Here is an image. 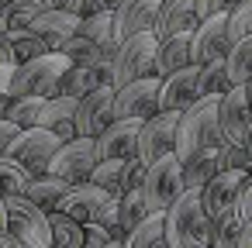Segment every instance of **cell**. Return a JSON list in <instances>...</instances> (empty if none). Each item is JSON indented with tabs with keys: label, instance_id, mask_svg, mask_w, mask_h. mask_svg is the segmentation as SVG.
Instances as JSON below:
<instances>
[{
	"label": "cell",
	"instance_id": "obj_1",
	"mask_svg": "<svg viewBox=\"0 0 252 248\" xmlns=\"http://www.w3.org/2000/svg\"><path fill=\"white\" fill-rule=\"evenodd\" d=\"M221 97H204L197 100L190 110L180 114V128H176V159L187 165L200 155H211L224 145L221 135Z\"/></svg>",
	"mask_w": 252,
	"mask_h": 248
},
{
	"label": "cell",
	"instance_id": "obj_2",
	"mask_svg": "<svg viewBox=\"0 0 252 248\" xmlns=\"http://www.w3.org/2000/svg\"><path fill=\"white\" fill-rule=\"evenodd\" d=\"M69 69H73V66H69V59H66L63 52L32 59V62H25V66L14 69L11 97H14V100H25V97L56 100V97H63V76H66Z\"/></svg>",
	"mask_w": 252,
	"mask_h": 248
},
{
	"label": "cell",
	"instance_id": "obj_3",
	"mask_svg": "<svg viewBox=\"0 0 252 248\" xmlns=\"http://www.w3.org/2000/svg\"><path fill=\"white\" fill-rule=\"evenodd\" d=\"M166 245L169 248H207L211 217L200 203V193H183L166 210Z\"/></svg>",
	"mask_w": 252,
	"mask_h": 248
},
{
	"label": "cell",
	"instance_id": "obj_4",
	"mask_svg": "<svg viewBox=\"0 0 252 248\" xmlns=\"http://www.w3.org/2000/svg\"><path fill=\"white\" fill-rule=\"evenodd\" d=\"M59 214L80 220L83 227L87 224H100L107 231H118V214H121V193H107L94 183H83V186H73L69 196L63 200Z\"/></svg>",
	"mask_w": 252,
	"mask_h": 248
},
{
	"label": "cell",
	"instance_id": "obj_5",
	"mask_svg": "<svg viewBox=\"0 0 252 248\" xmlns=\"http://www.w3.org/2000/svg\"><path fill=\"white\" fill-rule=\"evenodd\" d=\"M156 55H159V42H156L152 31L149 35H135L125 45H118V55L111 62V86L121 90L128 83L156 76Z\"/></svg>",
	"mask_w": 252,
	"mask_h": 248
},
{
	"label": "cell",
	"instance_id": "obj_6",
	"mask_svg": "<svg viewBox=\"0 0 252 248\" xmlns=\"http://www.w3.org/2000/svg\"><path fill=\"white\" fill-rule=\"evenodd\" d=\"M7 234L25 248H56L49 214H42L28 196H7Z\"/></svg>",
	"mask_w": 252,
	"mask_h": 248
},
{
	"label": "cell",
	"instance_id": "obj_7",
	"mask_svg": "<svg viewBox=\"0 0 252 248\" xmlns=\"http://www.w3.org/2000/svg\"><path fill=\"white\" fill-rule=\"evenodd\" d=\"M142 193H145L149 210L166 217V210H169V207H173V203L187 193V186H183V162H180L176 155H166L162 162L149 165Z\"/></svg>",
	"mask_w": 252,
	"mask_h": 248
},
{
	"label": "cell",
	"instance_id": "obj_8",
	"mask_svg": "<svg viewBox=\"0 0 252 248\" xmlns=\"http://www.w3.org/2000/svg\"><path fill=\"white\" fill-rule=\"evenodd\" d=\"M97 162H100V155H97V138H73V141H66V145L56 152V159H52V165H49V176L63 179L66 186H83V183H90Z\"/></svg>",
	"mask_w": 252,
	"mask_h": 248
},
{
	"label": "cell",
	"instance_id": "obj_9",
	"mask_svg": "<svg viewBox=\"0 0 252 248\" xmlns=\"http://www.w3.org/2000/svg\"><path fill=\"white\" fill-rule=\"evenodd\" d=\"M63 145L66 141L56 138L52 131L32 128V131H21V138L11 145V155L7 159H14L18 165H25L32 172V179H42V176H49V165H52V159H56V152Z\"/></svg>",
	"mask_w": 252,
	"mask_h": 248
},
{
	"label": "cell",
	"instance_id": "obj_10",
	"mask_svg": "<svg viewBox=\"0 0 252 248\" xmlns=\"http://www.w3.org/2000/svg\"><path fill=\"white\" fill-rule=\"evenodd\" d=\"M159 90H162L159 76L114 90V121H142V124L152 121L159 114Z\"/></svg>",
	"mask_w": 252,
	"mask_h": 248
},
{
	"label": "cell",
	"instance_id": "obj_11",
	"mask_svg": "<svg viewBox=\"0 0 252 248\" xmlns=\"http://www.w3.org/2000/svg\"><path fill=\"white\" fill-rule=\"evenodd\" d=\"M176 128H180V114L173 110H159L152 121H145L138 135V159L145 165H156L166 155H176Z\"/></svg>",
	"mask_w": 252,
	"mask_h": 248
},
{
	"label": "cell",
	"instance_id": "obj_12",
	"mask_svg": "<svg viewBox=\"0 0 252 248\" xmlns=\"http://www.w3.org/2000/svg\"><path fill=\"white\" fill-rule=\"evenodd\" d=\"M111 124H114V86H100L80 100L76 138H100Z\"/></svg>",
	"mask_w": 252,
	"mask_h": 248
},
{
	"label": "cell",
	"instance_id": "obj_13",
	"mask_svg": "<svg viewBox=\"0 0 252 248\" xmlns=\"http://www.w3.org/2000/svg\"><path fill=\"white\" fill-rule=\"evenodd\" d=\"M249 176H252V172L228 169V172H218V176L204 186L200 203H204V210H207V217H211V220H218V217H224V214L238 210V196H242V186H245V179H249Z\"/></svg>",
	"mask_w": 252,
	"mask_h": 248
},
{
	"label": "cell",
	"instance_id": "obj_14",
	"mask_svg": "<svg viewBox=\"0 0 252 248\" xmlns=\"http://www.w3.org/2000/svg\"><path fill=\"white\" fill-rule=\"evenodd\" d=\"M159 0H125L114 7V42L125 45L135 35H149L159 18Z\"/></svg>",
	"mask_w": 252,
	"mask_h": 248
},
{
	"label": "cell",
	"instance_id": "obj_15",
	"mask_svg": "<svg viewBox=\"0 0 252 248\" xmlns=\"http://www.w3.org/2000/svg\"><path fill=\"white\" fill-rule=\"evenodd\" d=\"M221 135L228 145H238L245 148V138L252 131V104H249V90L245 86H235L228 97H221Z\"/></svg>",
	"mask_w": 252,
	"mask_h": 248
},
{
	"label": "cell",
	"instance_id": "obj_16",
	"mask_svg": "<svg viewBox=\"0 0 252 248\" xmlns=\"http://www.w3.org/2000/svg\"><path fill=\"white\" fill-rule=\"evenodd\" d=\"M80 18H73L69 11H63V7H52V11H45V14H38L35 21H32V35L49 49V52H63L76 35H80Z\"/></svg>",
	"mask_w": 252,
	"mask_h": 248
},
{
	"label": "cell",
	"instance_id": "obj_17",
	"mask_svg": "<svg viewBox=\"0 0 252 248\" xmlns=\"http://www.w3.org/2000/svg\"><path fill=\"white\" fill-rule=\"evenodd\" d=\"M231 49V35H228V14L214 18V21H204L193 38H190V59L193 66H211L218 59H224Z\"/></svg>",
	"mask_w": 252,
	"mask_h": 248
},
{
	"label": "cell",
	"instance_id": "obj_18",
	"mask_svg": "<svg viewBox=\"0 0 252 248\" xmlns=\"http://www.w3.org/2000/svg\"><path fill=\"white\" fill-rule=\"evenodd\" d=\"M200 97V66H190L169 80H162V90H159V110H173V114H183L190 110Z\"/></svg>",
	"mask_w": 252,
	"mask_h": 248
},
{
	"label": "cell",
	"instance_id": "obj_19",
	"mask_svg": "<svg viewBox=\"0 0 252 248\" xmlns=\"http://www.w3.org/2000/svg\"><path fill=\"white\" fill-rule=\"evenodd\" d=\"M200 28L197 14H193V0H162L159 18H156V42H169L176 35H193Z\"/></svg>",
	"mask_w": 252,
	"mask_h": 248
},
{
	"label": "cell",
	"instance_id": "obj_20",
	"mask_svg": "<svg viewBox=\"0 0 252 248\" xmlns=\"http://www.w3.org/2000/svg\"><path fill=\"white\" fill-rule=\"evenodd\" d=\"M138 135H142V121H114L100 138H97V155L104 159H118L128 162L138 155Z\"/></svg>",
	"mask_w": 252,
	"mask_h": 248
},
{
	"label": "cell",
	"instance_id": "obj_21",
	"mask_svg": "<svg viewBox=\"0 0 252 248\" xmlns=\"http://www.w3.org/2000/svg\"><path fill=\"white\" fill-rule=\"evenodd\" d=\"M76 110H80V100H69V97L45 100V110H42V124L38 128L52 131L63 141H73L76 138Z\"/></svg>",
	"mask_w": 252,
	"mask_h": 248
},
{
	"label": "cell",
	"instance_id": "obj_22",
	"mask_svg": "<svg viewBox=\"0 0 252 248\" xmlns=\"http://www.w3.org/2000/svg\"><path fill=\"white\" fill-rule=\"evenodd\" d=\"M190 38L193 35H176L169 42H159V55H156V76L159 80H169V76H176V73H183V69L193 66V59H190Z\"/></svg>",
	"mask_w": 252,
	"mask_h": 248
},
{
	"label": "cell",
	"instance_id": "obj_23",
	"mask_svg": "<svg viewBox=\"0 0 252 248\" xmlns=\"http://www.w3.org/2000/svg\"><path fill=\"white\" fill-rule=\"evenodd\" d=\"M69 190L73 186H66L63 179H56V176H42V179H32V186H28V200L42 210V214H56L59 207H63V200L69 196Z\"/></svg>",
	"mask_w": 252,
	"mask_h": 248
},
{
	"label": "cell",
	"instance_id": "obj_24",
	"mask_svg": "<svg viewBox=\"0 0 252 248\" xmlns=\"http://www.w3.org/2000/svg\"><path fill=\"white\" fill-rule=\"evenodd\" d=\"M80 38L94 42V45L104 49L107 55H118V42H114V7L104 11V14H97V18H90V21H83V25H80Z\"/></svg>",
	"mask_w": 252,
	"mask_h": 248
},
{
	"label": "cell",
	"instance_id": "obj_25",
	"mask_svg": "<svg viewBox=\"0 0 252 248\" xmlns=\"http://www.w3.org/2000/svg\"><path fill=\"white\" fill-rule=\"evenodd\" d=\"M218 172H221L218 152H211V155H200V159L187 162V165H183V186H187V193H204V186H207Z\"/></svg>",
	"mask_w": 252,
	"mask_h": 248
},
{
	"label": "cell",
	"instance_id": "obj_26",
	"mask_svg": "<svg viewBox=\"0 0 252 248\" xmlns=\"http://www.w3.org/2000/svg\"><path fill=\"white\" fill-rule=\"evenodd\" d=\"M245 238V220L238 217V210L211 220V248H242Z\"/></svg>",
	"mask_w": 252,
	"mask_h": 248
},
{
	"label": "cell",
	"instance_id": "obj_27",
	"mask_svg": "<svg viewBox=\"0 0 252 248\" xmlns=\"http://www.w3.org/2000/svg\"><path fill=\"white\" fill-rule=\"evenodd\" d=\"M224 66H228L231 86H249L252 83V38L235 42L228 49V55H224Z\"/></svg>",
	"mask_w": 252,
	"mask_h": 248
},
{
	"label": "cell",
	"instance_id": "obj_28",
	"mask_svg": "<svg viewBox=\"0 0 252 248\" xmlns=\"http://www.w3.org/2000/svg\"><path fill=\"white\" fill-rule=\"evenodd\" d=\"M152 217L149 203H145V193L142 190H131V193H121V214H118V224L125 234H131L135 227H142L145 220Z\"/></svg>",
	"mask_w": 252,
	"mask_h": 248
},
{
	"label": "cell",
	"instance_id": "obj_29",
	"mask_svg": "<svg viewBox=\"0 0 252 248\" xmlns=\"http://www.w3.org/2000/svg\"><path fill=\"white\" fill-rule=\"evenodd\" d=\"M125 248H169L166 245V217L152 214L142 227H135L125 241Z\"/></svg>",
	"mask_w": 252,
	"mask_h": 248
},
{
	"label": "cell",
	"instance_id": "obj_30",
	"mask_svg": "<svg viewBox=\"0 0 252 248\" xmlns=\"http://www.w3.org/2000/svg\"><path fill=\"white\" fill-rule=\"evenodd\" d=\"M32 186V172L14 159H0V196H25Z\"/></svg>",
	"mask_w": 252,
	"mask_h": 248
},
{
	"label": "cell",
	"instance_id": "obj_31",
	"mask_svg": "<svg viewBox=\"0 0 252 248\" xmlns=\"http://www.w3.org/2000/svg\"><path fill=\"white\" fill-rule=\"evenodd\" d=\"M49 227H52V245L56 248H83V224L66 217V214H49Z\"/></svg>",
	"mask_w": 252,
	"mask_h": 248
},
{
	"label": "cell",
	"instance_id": "obj_32",
	"mask_svg": "<svg viewBox=\"0 0 252 248\" xmlns=\"http://www.w3.org/2000/svg\"><path fill=\"white\" fill-rule=\"evenodd\" d=\"M63 55L69 59V66H83V69H94V66H100V62H111L114 55H107L104 49H97L94 42H87V38H73L66 49H63Z\"/></svg>",
	"mask_w": 252,
	"mask_h": 248
},
{
	"label": "cell",
	"instance_id": "obj_33",
	"mask_svg": "<svg viewBox=\"0 0 252 248\" xmlns=\"http://www.w3.org/2000/svg\"><path fill=\"white\" fill-rule=\"evenodd\" d=\"M235 86L228 80V66L224 59L211 62V66H200V97H228Z\"/></svg>",
	"mask_w": 252,
	"mask_h": 248
},
{
	"label": "cell",
	"instance_id": "obj_34",
	"mask_svg": "<svg viewBox=\"0 0 252 248\" xmlns=\"http://www.w3.org/2000/svg\"><path fill=\"white\" fill-rule=\"evenodd\" d=\"M42 110H45V100H38V97H25V100H14V104H11L7 121H11L14 128H21V131H32V128L42 124Z\"/></svg>",
	"mask_w": 252,
	"mask_h": 248
},
{
	"label": "cell",
	"instance_id": "obj_35",
	"mask_svg": "<svg viewBox=\"0 0 252 248\" xmlns=\"http://www.w3.org/2000/svg\"><path fill=\"white\" fill-rule=\"evenodd\" d=\"M7 38V45H11V52H14V62L18 66H25V62H32V59H42V55H52L32 31H11V35H4Z\"/></svg>",
	"mask_w": 252,
	"mask_h": 248
},
{
	"label": "cell",
	"instance_id": "obj_36",
	"mask_svg": "<svg viewBox=\"0 0 252 248\" xmlns=\"http://www.w3.org/2000/svg\"><path fill=\"white\" fill-rule=\"evenodd\" d=\"M125 165H128V162H118V159H104V162H97V169H94L90 183H94V186H100V190H107V193H121Z\"/></svg>",
	"mask_w": 252,
	"mask_h": 248
},
{
	"label": "cell",
	"instance_id": "obj_37",
	"mask_svg": "<svg viewBox=\"0 0 252 248\" xmlns=\"http://www.w3.org/2000/svg\"><path fill=\"white\" fill-rule=\"evenodd\" d=\"M228 35H231V45L252 38V0L231 7V14H228Z\"/></svg>",
	"mask_w": 252,
	"mask_h": 248
},
{
	"label": "cell",
	"instance_id": "obj_38",
	"mask_svg": "<svg viewBox=\"0 0 252 248\" xmlns=\"http://www.w3.org/2000/svg\"><path fill=\"white\" fill-rule=\"evenodd\" d=\"M145 172H149V165L135 155V159H128V165H125V179H121V193H131V190H142L145 186Z\"/></svg>",
	"mask_w": 252,
	"mask_h": 248
},
{
	"label": "cell",
	"instance_id": "obj_39",
	"mask_svg": "<svg viewBox=\"0 0 252 248\" xmlns=\"http://www.w3.org/2000/svg\"><path fill=\"white\" fill-rule=\"evenodd\" d=\"M21 138V128H14L11 121H0V159L11 155V145Z\"/></svg>",
	"mask_w": 252,
	"mask_h": 248
},
{
	"label": "cell",
	"instance_id": "obj_40",
	"mask_svg": "<svg viewBox=\"0 0 252 248\" xmlns=\"http://www.w3.org/2000/svg\"><path fill=\"white\" fill-rule=\"evenodd\" d=\"M238 217L249 224L252 220V176L245 179V186H242V196H238Z\"/></svg>",
	"mask_w": 252,
	"mask_h": 248
},
{
	"label": "cell",
	"instance_id": "obj_41",
	"mask_svg": "<svg viewBox=\"0 0 252 248\" xmlns=\"http://www.w3.org/2000/svg\"><path fill=\"white\" fill-rule=\"evenodd\" d=\"M14 69L18 66H0V97L11 93V80H14Z\"/></svg>",
	"mask_w": 252,
	"mask_h": 248
},
{
	"label": "cell",
	"instance_id": "obj_42",
	"mask_svg": "<svg viewBox=\"0 0 252 248\" xmlns=\"http://www.w3.org/2000/svg\"><path fill=\"white\" fill-rule=\"evenodd\" d=\"M0 66H18V62H14V52H11V45H7V38H0Z\"/></svg>",
	"mask_w": 252,
	"mask_h": 248
},
{
	"label": "cell",
	"instance_id": "obj_43",
	"mask_svg": "<svg viewBox=\"0 0 252 248\" xmlns=\"http://www.w3.org/2000/svg\"><path fill=\"white\" fill-rule=\"evenodd\" d=\"M0 248H25V245H18V241H14L7 231H0Z\"/></svg>",
	"mask_w": 252,
	"mask_h": 248
},
{
	"label": "cell",
	"instance_id": "obj_44",
	"mask_svg": "<svg viewBox=\"0 0 252 248\" xmlns=\"http://www.w3.org/2000/svg\"><path fill=\"white\" fill-rule=\"evenodd\" d=\"M0 231H7V200L0 196Z\"/></svg>",
	"mask_w": 252,
	"mask_h": 248
},
{
	"label": "cell",
	"instance_id": "obj_45",
	"mask_svg": "<svg viewBox=\"0 0 252 248\" xmlns=\"http://www.w3.org/2000/svg\"><path fill=\"white\" fill-rule=\"evenodd\" d=\"M242 248H252V220L245 224V238H242Z\"/></svg>",
	"mask_w": 252,
	"mask_h": 248
},
{
	"label": "cell",
	"instance_id": "obj_46",
	"mask_svg": "<svg viewBox=\"0 0 252 248\" xmlns=\"http://www.w3.org/2000/svg\"><path fill=\"white\" fill-rule=\"evenodd\" d=\"M245 155H249V165H252V131H249V138H245Z\"/></svg>",
	"mask_w": 252,
	"mask_h": 248
},
{
	"label": "cell",
	"instance_id": "obj_47",
	"mask_svg": "<svg viewBox=\"0 0 252 248\" xmlns=\"http://www.w3.org/2000/svg\"><path fill=\"white\" fill-rule=\"evenodd\" d=\"M107 248H125V245H121V241H111V245H107Z\"/></svg>",
	"mask_w": 252,
	"mask_h": 248
},
{
	"label": "cell",
	"instance_id": "obj_48",
	"mask_svg": "<svg viewBox=\"0 0 252 248\" xmlns=\"http://www.w3.org/2000/svg\"><path fill=\"white\" fill-rule=\"evenodd\" d=\"M245 90H249V104H252V83H249V86H245Z\"/></svg>",
	"mask_w": 252,
	"mask_h": 248
},
{
	"label": "cell",
	"instance_id": "obj_49",
	"mask_svg": "<svg viewBox=\"0 0 252 248\" xmlns=\"http://www.w3.org/2000/svg\"><path fill=\"white\" fill-rule=\"evenodd\" d=\"M207 248H211V245H207Z\"/></svg>",
	"mask_w": 252,
	"mask_h": 248
}]
</instances>
